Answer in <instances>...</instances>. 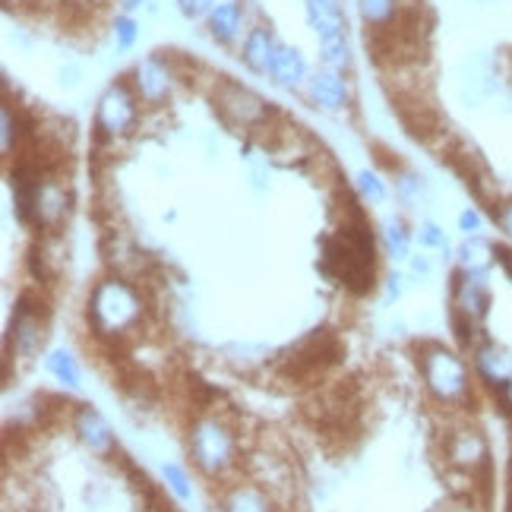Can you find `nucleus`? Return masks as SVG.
<instances>
[{
  "instance_id": "3",
  "label": "nucleus",
  "mask_w": 512,
  "mask_h": 512,
  "mask_svg": "<svg viewBox=\"0 0 512 512\" xmlns=\"http://www.w3.org/2000/svg\"><path fill=\"white\" fill-rule=\"evenodd\" d=\"M190 456L203 475H225L234 465V433L219 418H200L190 430Z\"/></svg>"
},
{
  "instance_id": "4",
  "label": "nucleus",
  "mask_w": 512,
  "mask_h": 512,
  "mask_svg": "<svg viewBox=\"0 0 512 512\" xmlns=\"http://www.w3.org/2000/svg\"><path fill=\"white\" fill-rule=\"evenodd\" d=\"M140 95H136L133 83L117 80L111 83L95 105V130L102 140H121V136L133 133L136 121H140Z\"/></svg>"
},
{
  "instance_id": "11",
  "label": "nucleus",
  "mask_w": 512,
  "mask_h": 512,
  "mask_svg": "<svg viewBox=\"0 0 512 512\" xmlns=\"http://www.w3.org/2000/svg\"><path fill=\"white\" fill-rule=\"evenodd\" d=\"M279 42H275V35L269 26H253L247 35H244V45H241V61L250 73L256 76H269L272 73V64H275V54H279Z\"/></svg>"
},
{
  "instance_id": "35",
  "label": "nucleus",
  "mask_w": 512,
  "mask_h": 512,
  "mask_svg": "<svg viewBox=\"0 0 512 512\" xmlns=\"http://www.w3.org/2000/svg\"><path fill=\"white\" fill-rule=\"evenodd\" d=\"M452 512H478L475 506H459V509H452Z\"/></svg>"
},
{
  "instance_id": "6",
  "label": "nucleus",
  "mask_w": 512,
  "mask_h": 512,
  "mask_svg": "<svg viewBox=\"0 0 512 512\" xmlns=\"http://www.w3.org/2000/svg\"><path fill=\"white\" fill-rule=\"evenodd\" d=\"M174 80H177V76H174V70H171V64L165 61V57L149 54V57H143L140 64H136L130 83H133V89H136V95H140L143 105L159 108L171 98Z\"/></svg>"
},
{
  "instance_id": "1",
  "label": "nucleus",
  "mask_w": 512,
  "mask_h": 512,
  "mask_svg": "<svg viewBox=\"0 0 512 512\" xmlns=\"http://www.w3.org/2000/svg\"><path fill=\"white\" fill-rule=\"evenodd\" d=\"M143 317V298L124 279L98 282L89 294V323L102 339H117Z\"/></svg>"
},
{
  "instance_id": "20",
  "label": "nucleus",
  "mask_w": 512,
  "mask_h": 512,
  "mask_svg": "<svg viewBox=\"0 0 512 512\" xmlns=\"http://www.w3.org/2000/svg\"><path fill=\"white\" fill-rule=\"evenodd\" d=\"M48 370L54 373L64 386H80V367H76L70 351H54L48 358Z\"/></svg>"
},
{
  "instance_id": "25",
  "label": "nucleus",
  "mask_w": 512,
  "mask_h": 512,
  "mask_svg": "<svg viewBox=\"0 0 512 512\" xmlns=\"http://www.w3.org/2000/svg\"><path fill=\"white\" fill-rule=\"evenodd\" d=\"M165 481L171 484V490L181 500H190V484H187V475L177 465H165Z\"/></svg>"
},
{
  "instance_id": "24",
  "label": "nucleus",
  "mask_w": 512,
  "mask_h": 512,
  "mask_svg": "<svg viewBox=\"0 0 512 512\" xmlns=\"http://www.w3.org/2000/svg\"><path fill=\"white\" fill-rule=\"evenodd\" d=\"M358 187H361V193L367 196L370 203H383L386 200V187H383V181L373 171H361L358 174Z\"/></svg>"
},
{
  "instance_id": "27",
  "label": "nucleus",
  "mask_w": 512,
  "mask_h": 512,
  "mask_svg": "<svg viewBox=\"0 0 512 512\" xmlns=\"http://www.w3.org/2000/svg\"><path fill=\"white\" fill-rule=\"evenodd\" d=\"M177 7H181V13H184L187 19H203V16L212 13L215 0H177Z\"/></svg>"
},
{
  "instance_id": "13",
  "label": "nucleus",
  "mask_w": 512,
  "mask_h": 512,
  "mask_svg": "<svg viewBox=\"0 0 512 512\" xmlns=\"http://www.w3.org/2000/svg\"><path fill=\"white\" fill-rule=\"evenodd\" d=\"M73 430H76V437L83 440V446L92 449L95 456H108V452L114 449V437H111L108 421L98 415L95 408H89V405H83L80 411H76Z\"/></svg>"
},
{
  "instance_id": "15",
  "label": "nucleus",
  "mask_w": 512,
  "mask_h": 512,
  "mask_svg": "<svg viewBox=\"0 0 512 512\" xmlns=\"http://www.w3.org/2000/svg\"><path fill=\"white\" fill-rule=\"evenodd\" d=\"M206 26L219 45H234L238 35L244 32V7L238 0H219V4L212 7V13L206 16Z\"/></svg>"
},
{
  "instance_id": "22",
  "label": "nucleus",
  "mask_w": 512,
  "mask_h": 512,
  "mask_svg": "<svg viewBox=\"0 0 512 512\" xmlns=\"http://www.w3.org/2000/svg\"><path fill=\"white\" fill-rule=\"evenodd\" d=\"M386 247L389 253L396 256V260H408V250H411V241H408V231L402 222H386Z\"/></svg>"
},
{
  "instance_id": "18",
  "label": "nucleus",
  "mask_w": 512,
  "mask_h": 512,
  "mask_svg": "<svg viewBox=\"0 0 512 512\" xmlns=\"http://www.w3.org/2000/svg\"><path fill=\"white\" fill-rule=\"evenodd\" d=\"M490 256H497V250L490 247L481 234H471V238H465V244L459 247V266L465 272H487Z\"/></svg>"
},
{
  "instance_id": "10",
  "label": "nucleus",
  "mask_w": 512,
  "mask_h": 512,
  "mask_svg": "<svg viewBox=\"0 0 512 512\" xmlns=\"http://www.w3.org/2000/svg\"><path fill=\"white\" fill-rule=\"evenodd\" d=\"M307 98L313 102V108H320L326 114H336L351 102V89L342 80V73L336 70H317L307 80Z\"/></svg>"
},
{
  "instance_id": "34",
  "label": "nucleus",
  "mask_w": 512,
  "mask_h": 512,
  "mask_svg": "<svg viewBox=\"0 0 512 512\" xmlns=\"http://www.w3.org/2000/svg\"><path fill=\"white\" fill-rule=\"evenodd\" d=\"M304 4H342V0H304Z\"/></svg>"
},
{
  "instance_id": "33",
  "label": "nucleus",
  "mask_w": 512,
  "mask_h": 512,
  "mask_svg": "<svg viewBox=\"0 0 512 512\" xmlns=\"http://www.w3.org/2000/svg\"><path fill=\"white\" fill-rule=\"evenodd\" d=\"M140 4H143V0H124V10H136Z\"/></svg>"
},
{
  "instance_id": "17",
  "label": "nucleus",
  "mask_w": 512,
  "mask_h": 512,
  "mask_svg": "<svg viewBox=\"0 0 512 512\" xmlns=\"http://www.w3.org/2000/svg\"><path fill=\"white\" fill-rule=\"evenodd\" d=\"M225 512H272V503L269 497L263 494L260 487H253V484H241V487H234L231 494L225 497Z\"/></svg>"
},
{
  "instance_id": "9",
  "label": "nucleus",
  "mask_w": 512,
  "mask_h": 512,
  "mask_svg": "<svg viewBox=\"0 0 512 512\" xmlns=\"http://www.w3.org/2000/svg\"><path fill=\"white\" fill-rule=\"evenodd\" d=\"M452 307H456L459 317L481 323L487 317L490 307V294H487V272H459L456 282H452Z\"/></svg>"
},
{
  "instance_id": "31",
  "label": "nucleus",
  "mask_w": 512,
  "mask_h": 512,
  "mask_svg": "<svg viewBox=\"0 0 512 512\" xmlns=\"http://www.w3.org/2000/svg\"><path fill=\"white\" fill-rule=\"evenodd\" d=\"M76 83H80V70H76V67H64L61 70V86H76Z\"/></svg>"
},
{
  "instance_id": "14",
  "label": "nucleus",
  "mask_w": 512,
  "mask_h": 512,
  "mask_svg": "<svg viewBox=\"0 0 512 512\" xmlns=\"http://www.w3.org/2000/svg\"><path fill=\"white\" fill-rule=\"evenodd\" d=\"M13 342H16V351L23 354V358H32V354H35L38 348H42V342H45L42 317H38V310H35V307H29V298H26V294L19 298V307H16Z\"/></svg>"
},
{
  "instance_id": "28",
  "label": "nucleus",
  "mask_w": 512,
  "mask_h": 512,
  "mask_svg": "<svg viewBox=\"0 0 512 512\" xmlns=\"http://www.w3.org/2000/svg\"><path fill=\"white\" fill-rule=\"evenodd\" d=\"M494 219H497V228H500V231L506 234V238L512 241V200H506V203H500V206H497Z\"/></svg>"
},
{
  "instance_id": "23",
  "label": "nucleus",
  "mask_w": 512,
  "mask_h": 512,
  "mask_svg": "<svg viewBox=\"0 0 512 512\" xmlns=\"http://www.w3.org/2000/svg\"><path fill=\"white\" fill-rule=\"evenodd\" d=\"M136 35H140V29H136V23L130 16H117L114 19V38H117V48H121V51H130L136 45Z\"/></svg>"
},
{
  "instance_id": "19",
  "label": "nucleus",
  "mask_w": 512,
  "mask_h": 512,
  "mask_svg": "<svg viewBox=\"0 0 512 512\" xmlns=\"http://www.w3.org/2000/svg\"><path fill=\"white\" fill-rule=\"evenodd\" d=\"M358 10H361L367 26L386 29L399 13V0H358Z\"/></svg>"
},
{
  "instance_id": "8",
  "label": "nucleus",
  "mask_w": 512,
  "mask_h": 512,
  "mask_svg": "<svg viewBox=\"0 0 512 512\" xmlns=\"http://www.w3.org/2000/svg\"><path fill=\"white\" fill-rule=\"evenodd\" d=\"M67 212H70V190L57 177L42 174L32 196V222H38L42 228H57L67 219Z\"/></svg>"
},
{
  "instance_id": "7",
  "label": "nucleus",
  "mask_w": 512,
  "mask_h": 512,
  "mask_svg": "<svg viewBox=\"0 0 512 512\" xmlns=\"http://www.w3.org/2000/svg\"><path fill=\"white\" fill-rule=\"evenodd\" d=\"M446 459L452 468L465 471V475L475 478L478 471L490 465V446L484 440V433L478 427H459L449 433L446 440Z\"/></svg>"
},
{
  "instance_id": "26",
  "label": "nucleus",
  "mask_w": 512,
  "mask_h": 512,
  "mask_svg": "<svg viewBox=\"0 0 512 512\" xmlns=\"http://www.w3.org/2000/svg\"><path fill=\"white\" fill-rule=\"evenodd\" d=\"M421 244L427 247V250H443V253H449V244H446V234L433 225V222H427L424 228H421Z\"/></svg>"
},
{
  "instance_id": "30",
  "label": "nucleus",
  "mask_w": 512,
  "mask_h": 512,
  "mask_svg": "<svg viewBox=\"0 0 512 512\" xmlns=\"http://www.w3.org/2000/svg\"><path fill=\"white\" fill-rule=\"evenodd\" d=\"M411 272L421 275V279H427V275L433 272V263L427 260V256H415V260H411Z\"/></svg>"
},
{
  "instance_id": "29",
  "label": "nucleus",
  "mask_w": 512,
  "mask_h": 512,
  "mask_svg": "<svg viewBox=\"0 0 512 512\" xmlns=\"http://www.w3.org/2000/svg\"><path fill=\"white\" fill-rule=\"evenodd\" d=\"M481 222H484V219H481V212H478V209H465V212L459 215V228L468 234V238H471V234H478V231H481Z\"/></svg>"
},
{
  "instance_id": "21",
  "label": "nucleus",
  "mask_w": 512,
  "mask_h": 512,
  "mask_svg": "<svg viewBox=\"0 0 512 512\" xmlns=\"http://www.w3.org/2000/svg\"><path fill=\"white\" fill-rule=\"evenodd\" d=\"M0 124H4V133H0V149H4V155H10L19 143V117L13 114L10 102L0 108Z\"/></svg>"
},
{
  "instance_id": "16",
  "label": "nucleus",
  "mask_w": 512,
  "mask_h": 512,
  "mask_svg": "<svg viewBox=\"0 0 512 512\" xmlns=\"http://www.w3.org/2000/svg\"><path fill=\"white\" fill-rule=\"evenodd\" d=\"M272 83L282 86V89H298L307 80V61L298 48L282 45L279 54H275V64H272Z\"/></svg>"
},
{
  "instance_id": "32",
  "label": "nucleus",
  "mask_w": 512,
  "mask_h": 512,
  "mask_svg": "<svg viewBox=\"0 0 512 512\" xmlns=\"http://www.w3.org/2000/svg\"><path fill=\"white\" fill-rule=\"evenodd\" d=\"M497 260H500V266L506 269V275L512 279V250H506V247H497Z\"/></svg>"
},
{
  "instance_id": "5",
  "label": "nucleus",
  "mask_w": 512,
  "mask_h": 512,
  "mask_svg": "<svg viewBox=\"0 0 512 512\" xmlns=\"http://www.w3.org/2000/svg\"><path fill=\"white\" fill-rule=\"evenodd\" d=\"M215 111L222 114L225 124L238 130H256L269 121V105L253 89L234 80H222L215 86Z\"/></svg>"
},
{
  "instance_id": "2",
  "label": "nucleus",
  "mask_w": 512,
  "mask_h": 512,
  "mask_svg": "<svg viewBox=\"0 0 512 512\" xmlns=\"http://www.w3.org/2000/svg\"><path fill=\"white\" fill-rule=\"evenodd\" d=\"M421 377L430 396L443 405H459L471 396L465 361L443 345H427L421 351Z\"/></svg>"
},
{
  "instance_id": "12",
  "label": "nucleus",
  "mask_w": 512,
  "mask_h": 512,
  "mask_svg": "<svg viewBox=\"0 0 512 512\" xmlns=\"http://www.w3.org/2000/svg\"><path fill=\"white\" fill-rule=\"evenodd\" d=\"M475 367L490 389H497V392L512 389V361L500 345H490V342L478 345L475 348Z\"/></svg>"
}]
</instances>
